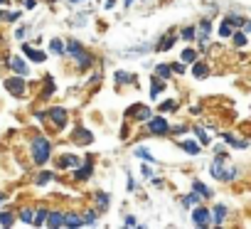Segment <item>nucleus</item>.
I'll return each mask as SVG.
<instances>
[{"mask_svg": "<svg viewBox=\"0 0 251 229\" xmlns=\"http://www.w3.org/2000/svg\"><path fill=\"white\" fill-rule=\"evenodd\" d=\"M239 173H241V168L234 165V163H229V153L219 148L217 155H214L212 163H209V175H212L214 180H219V182H234V180L239 178Z\"/></svg>", "mask_w": 251, "mask_h": 229, "instance_id": "obj_1", "label": "nucleus"}, {"mask_svg": "<svg viewBox=\"0 0 251 229\" xmlns=\"http://www.w3.org/2000/svg\"><path fill=\"white\" fill-rule=\"evenodd\" d=\"M27 153H30V163L37 165V168H42V165H47V163L52 160L54 143H52L50 136H45V133H35V136L30 138Z\"/></svg>", "mask_w": 251, "mask_h": 229, "instance_id": "obj_2", "label": "nucleus"}, {"mask_svg": "<svg viewBox=\"0 0 251 229\" xmlns=\"http://www.w3.org/2000/svg\"><path fill=\"white\" fill-rule=\"evenodd\" d=\"M64 57H69L79 72L91 69V67H94V62H96V57H94V54H91V52H89L79 40H74V37L64 42Z\"/></svg>", "mask_w": 251, "mask_h": 229, "instance_id": "obj_3", "label": "nucleus"}, {"mask_svg": "<svg viewBox=\"0 0 251 229\" xmlns=\"http://www.w3.org/2000/svg\"><path fill=\"white\" fill-rule=\"evenodd\" d=\"M3 86L8 94H13L15 99H25L30 94V84H27V76H20V74H10L3 79Z\"/></svg>", "mask_w": 251, "mask_h": 229, "instance_id": "obj_4", "label": "nucleus"}, {"mask_svg": "<svg viewBox=\"0 0 251 229\" xmlns=\"http://www.w3.org/2000/svg\"><path fill=\"white\" fill-rule=\"evenodd\" d=\"M47 124L59 133V131H64L67 126H69V111L64 108V106H50L47 108Z\"/></svg>", "mask_w": 251, "mask_h": 229, "instance_id": "obj_5", "label": "nucleus"}, {"mask_svg": "<svg viewBox=\"0 0 251 229\" xmlns=\"http://www.w3.org/2000/svg\"><path fill=\"white\" fill-rule=\"evenodd\" d=\"M146 133L155 136V138H165V136H170V121L163 116V113H158V116H153L151 121H146Z\"/></svg>", "mask_w": 251, "mask_h": 229, "instance_id": "obj_6", "label": "nucleus"}, {"mask_svg": "<svg viewBox=\"0 0 251 229\" xmlns=\"http://www.w3.org/2000/svg\"><path fill=\"white\" fill-rule=\"evenodd\" d=\"M153 119V108L146 103H133L126 108V121H136V124H146Z\"/></svg>", "mask_w": 251, "mask_h": 229, "instance_id": "obj_7", "label": "nucleus"}, {"mask_svg": "<svg viewBox=\"0 0 251 229\" xmlns=\"http://www.w3.org/2000/svg\"><path fill=\"white\" fill-rule=\"evenodd\" d=\"M3 62L10 67L13 74H20V76H30V64L25 62L23 54H10V57H3Z\"/></svg>", "mask_w": 251, "mask_h": 229, "instance_id": "obj_8", "label": "nucleus"}, {"mask_svg": "<svg viewBox=\"0 0 251 229\" xmlns=\"http://www.w3.org/2000/svg\"><path fill=\"white\" fill-rule=\"evenodd\" d=\"M190 214H192V224H195V227H200V229L212 227V209H209V207L197 204V207H192Z\"/></svg>", "mask_w": 251, "mask_h": 229, "instance_id": "obj_9", "label": "nucleus"}, {"mask_svg": "<svg viewBox=\"0 0 251 229\" xmlns=\"http://www.w3.org/2000/svg\"><path fill=\"white\" fill-rule=\"evenodd\" d=\"M197 40H200V47L202 50L209 47V40H212V18H202L197 23Z\"/></svg>", "mask_w": 251, "mask_h": 229, "instance_id": "obj_10", "label": "nucleus"}, {"mask_svg": "<svg viewBox=\"0 0 251 229\" xmlns=\"http://www.w3.org/2000/svg\"><path fill=\"white\" fill-rule=\"evenodd\" d=\"M91 175H94V158H91V155H89L81 165H76V168L72 170V178H74L76 182H86Z\"/></svg>", "mask_w": 251, "mask_h": 229, "instance_id": "obj_11", "label": "nucleus"}, {"mask_svg": "<svg viewBox=\"0 0 251 229\" xmlns=\"http://www.w3.org/2000/svg\"><path fill=\"white\" fill-rule=\"evenodd\" d=\"M23 54H25L30 62H35V64L47 62V52H45V50H40V47H32V45H30V42H25V40H23Z\"/></svg>", "mask_w": 251, "mask_h": 229, "instance_id": "obj_12", "label": "nucleus"}, {"mask_svg": "<svg viewBox=\"0 0 251 229\" xmlns=\"http://www.w3.org/2000/svg\"><path fill=\"white\" fill-rule=\"evenodd\" d=\"M57 170H74L76 165H81V158L76 153H62L57 160H54Z\"/></svg>", "mask_w": 251, "mask_h": 229, "instance_id": "obj_13", "label": "nucleus"}, {"mask_svg": "<svg viewBox=\"0 0 251 229\" xmlns=\"http://www.w3.org/2000/svg\"><path fill=\"white\" fill-rule=\"evenodd\" d=\"M177 40H180V32H177V30H168V32L160 37V42L155 45V52H168V50H173Z\"/></svg>", "mask_w": 251, "mask_h": 229, "instance_id": "obj_14", "label": "nucleus"}, {"mask_svg": "<svg viewBox=\"0 0 251 229\" xmlns=\"http://www.w3.org/2000/svg\"><path fill=\"white\" fill-rule=\"evenodd\" d=\"M72 141L76 146H91L94 143V133L84 126H74V133H72Z\"/></svg>", "mask_w": 251, "mask_h": 229, "instance_id": "obj_15", "label": "nucleus"}, {"mask_svg": "<svg viewBox=\"0 0 251 229\" xmlns=\"http://www.w3.org/2000/svg\"><path fill=\"white\" fill-rule=\"evenodd\" d=\"M91 202H94V207H96L99 212H108V207H111V195L103 192V190H96V192L91 195Z\"/></svg>", "mask_w": 251, "mask_h": 229, "instance_id": "obj_16", "label": "nucleus"}, {"mask_svg": "<svg viewBox=\"0 0 251 229\" xmlns=\"http://www.w3.org/2000/svg\"><path fill=\"white\" fill-rule=\"evenodd\" d=\"M54 94H57V81H54L52 74H45V79H42V89H40V99H52Z\"/></svg>", "mask_w": 251, "mask_h": 229, "instance_id": "obj_17", "label": "nucleus"}, {"mask_svg": "<svg viewBox=\"0 0 251 229\" xmlns=\"http://www.w3.org/2000/svg\"><path fill=\"white\" fill-rule=\"evenodd\" d=\"M168 89V81L165 79H160L158 74H151V99L155 101V99H160V94Z\"/></svg>", "mask_w": 251, "mask_h": 229, "instance_id": "obj_18", "label": "nucleus"}, {"mask_svg": "<svg viewBox=\"0 0 251 229\" xmlns=\"http://www.w3.org/2000/svg\"><path fill=\"white\" fill-rule=\"evenodd\" d=\"M226 219H229V207L226 204H214L212 207V224L214 227H222Z\"/></svg>", "mask_w": 251, "mask_h": 229, "instance_id": "obj_19", "label": "nucleus"}, {"mask_svg": "<svg viewBox=\"0 0 251 229\" xmlns=\"http://www.w3.org/2000/svg\"><path fill=\"white\" fill-rule=\"evenodd\" d=\"M64 212L62 207H50V214H47V227H64Z\"/></svg>", "mask_w": 251, "mask_h": 229, "instance_id": "obj_20", "label": "nucleus"}, {"mask_svg": "<svg viewBox=\"0 0 251 229\" xmlns=\"http://www.w3.org/2000/svg\"><path fill=\"white\" fill-rule=\"evenodd\" d=\"M219 136H222V141H224L226 146H231V148H239V151L249 148V141H244V138H236V136H234L231 131H222Z\"/></svg>", "mask_w": 251, "mask_h": 229, "instance_id": "obj_21", "label": "nucleus"}, {"mask_svg": "<svg viewBox=\"0 0 251 229\" xmlns=\"http://www.w3.org/2000/svg\"><path fill=\"white\" fill-rule=\"evenodd\" d=\"M113 81H116V86L121 89V86H136V74H131V72H113Z\"/></svg>", "mask_w": 251, "mask_h": 229, "instance_id": "obj_22", "label": "nucleus"}, {"mask_svg": "<svg viewBox=\"0 0 251 229\" xmlns=\"http://www.w3.org/2000/svg\"><path fill=\"white\" fill-rule=\"evenodd\" d=\"M180 148H182L187 155H200L204 146H202L197 138H185V141H180Z\"/></svg>", "mask_w": 251, "mask_h": 229, "instance_id": "obj_23", "label": "nucleus"}, {"mask_svg": "<svg viewBox=\"0 0 251 229\" xmlns=\"http://www.w3.org/2000/svg\"><path fill=\"white\" fill-rule=\"evenodd\" d=\"M18 222L32 227V222H35V207H32V204H23V207L18 209Z\"/></svg>", "mask_w": 251, "mask_h": 229, "instance_id": "obj_24", "label": "nucleus"}, {"mask_svg": "<svg viewBox=\"0 0 251 229\" xmlns=\"http://www.w3.org/2000/svg\"><path fill=\"white\" fill-rule=\"evenodd\" d=\"M57 180V173L54 170H40L37 175H35V185L37 187H45V185H50V182H54Z\"/></svg>", "mask_w": 251, "mask_h": 229, "instance_id": "obj_25", "label": "nucleus"}, {"mask_svg": "<svg viewBox=\"0 0 251 229\" xmlns=\"http://www.w3.org/2000/svg\"><path fill=\"white\" fill-rule=\"evenodd\" d=\"M47 214H50V207L47 204H37L35 207V222H32V227H47Z\"/></svg>", "mask_w": 251, "mask_h": 229, "instance_id": "obj_26", "label": "nucleus"}, {"mask_svg": "<svg viewBox=\"0 0 251 229\" xmlns=\"http://www.w3.org/2000/svg\"><path fill=\"white\" fill-rule=\"evenodd\" d=\"M209 72H212V67H209L207 62H200V59H197V62L192 64V76H195V79H207Z\"/></svg>", "mask_w": 251, "mask_h": 229, "instance_id": "obj_27", "label": "nucleus"}, {"mask_svg": "<svg viewBox=\"0 0 251 229\" xmlns=\"http://www.w3.org/2000/svg\"><path fill=\"white\" fill-rule=\"evenodd\" d=\"M64 227H84V219H81V212H74V209H67V212H64Z\"/></svg>", "mask_w": 251, "mask_h": 229, "instance_id": "obj_28", "label": "nucleus"}, {"mask_svg": "<svg viewBox=\"0 0 251 229\" xmlns=\"http://www.w3.org/2000/svg\"><path fill=\"white\" fill-rule=\"evenodd\" d=\"M81 219H84V227H96L99 224V209L96 207L81 209Z\"/></svg>", "mask_w": 251, "mask_h": 229, "instance_id": "obj_29", "label": "nucleus"}, {"mask_svg": "<svg viewBox=\"0 0 251 229\" xmlns=\"http://www.w3.org/2000/svg\"><path fill=\"white\" fill-rule=\"evenodd\" d=\"M18 212L15 209H0V227H15Z\"/></svg>", "mask_w": 251, "mask_h": 229, "instance_id": "obj_30", "label": "nucleus"}, {"mask_svg": "<svg viewBox=\"0 0 251 229\" xmlns=\"http://www.w3.org/2000/svg\"><path fill=\"white\" fill-rule=\"evenodd\" d=\"M192 190H195L202 200H212V195H214V192H212V187H209V185H204L202 180H192Z\"/></svg>", "mask_w": 251, "mask_h": 229, "instance_id": "obj_31", "label": "nucleus"}, {"mask_svg": "<svg viewBox=\"0 0 251 229\" xmlns=\"http://www.w3.org/2000/svg\"><path fill=\"white\" fill-rule=\"evenodd\" d=\"M197 59H200V50H195V47H185L180 52V62H185V64H195Z\"/></svg>", "mask_w": 251, "mask_h": 229, "instance_id": "obj_32", "label": "nucleus"}, {"mask_svg": "<svg viewBox=\"0 0 251 229\" xmlns=\"http://www.w3.org/2000/svg\"><path fill=\"white\" fill-rule=\"evenodd\" d=\"M180 202H182V207H185V209H192V207H197V204L202 202V197H200V195L192 190V192L182 195V197H180Z\"/></svg>", "mask_w": 251, "mask_h": 229, "instance_id": "obj_33", "label": "nucleus"}, {"mask_svg": "<svg viewBox=\"0 0 251 229\" xmlns=\"http://www.w3.org/2000/svg\"><path fill=\"white\" fill-rule=\"evenodd\" d=\"M234 30H236V27L231 25V20H229V18H224L217 32H219V37H222V40H231V35H234Z\"/></svg>", "mask_w": 251, "mask_h": 229, "instance_id": "obj_34", "label": "nucleus"}, {"mask_svg": "<svg viewBox=\"0 0 251 229\" xmlns=\"http://www.w3.org/2000/svg\"><path fill=\"white\" fill-rule=\"evenodd\" d=\"M180 40L195 42V40H197V25H185V27L180 30Z\"/></svg>", "mask_w": 251, "mask_h": 229, "instance_id": "obj_35", "label": "nucleus"}, {"mask_svg": "<svg viewBox=\"0 0 251 229\" xmlns=\"http://www.w3.org/2000/svg\"><path fill=\"white\" fill-rule=\"evenodd\" d=\"M231 45L239 47V50L246 47V45H249V35H246L244 30H234V35H231Z\"/></svg>", "mask_w": 251, "mask_h": 229, "instance_id": "obj_36", "label": "nucleus"}, {"mask_svg": "<svg viewBox=\"0 0 251 229\" xmlns=\"http://www.w3.org/2000/svg\"><path fill=\"white\" fill-rule=\"evenodd\" d=\"M133 155H136V158H141V160H146V163H153V165L158 163V160H155V155H153V153H151L148 148H143V146L133 148Z\"/></svg>", "mask_w": 251, "mask_h": 229, "instance_id": "obj_37", "label": "nucleus"}, {"mask_svg": "<svg viewBox=\"0 0 251 229\" xmlns=\"http://www.w3.org/2000/svg\"><path fill=\"white\" fill-rule=\"evenodd\" d=\"M192 133H195V138H197L202 146H209V143H212V138H209V131H207V128L195 126V128H192Z\"/></svg>", "mask_w": 251, "mask_h": 229, "instance_id": "obj_38", "label": "nucleus"}, {"mask_svg": "<svg viewBox=\"0 0 251 229\" xmlns=\"http://www.w3.org/2000/svg\"><path fill=\"white\" fill-rule=\"evenodd\" d=\"M50 52L57 54V57H64V42H62L59 37H52V40H50Z\"/></svg>", "mask_w": 251, "mask_h": 229, "instance_id": "obj_39", "label": "nucleus"}, {"mask_svg": "<svg viewBox=\"0 0 251 229\" xmlns=\"http://www.w3.org/2000/svg\"><path fill=\"white\" fill-rule=\"evenodd\" d=\"M177 108H180L177 99H165V101L160 103V113H175Z\"/></svg>", "mask_w": 251, "mask_h": 229, "instance_id": "obj_40", "label": "nucleus"}, {"mask_svg": "<svg viewBox=\"0 0 251 229\" xmlns=\"http://www.w3.org/2000/svg\"><path fill=\"white\" fill-rule=\"evenodd\" d=\"M155 74L168 81V79L173 76V64H158V67H155Z\"/></svg>", "mask_w": 251, "mask_h": 229, "instance_id": "obj_41", "label": "nucleus"}, {"mask_svg": "<svg viewBox=\"0 0 251 229\" xmlns=\"http://www.w3.org/2000/svg\"><path fill=\"white\" fill-rule=\"evenodd\" d=\"M226 18H229V20H231V25H234V27H236V30H241V27H244V20H246V18H244V15H241V13H229V15H226Z\"/></svg>", "mask_w": 251, "mask_h": 229, "instance_id": "obj_42", "label": "nucleus"}, {"mask_svg": "<svg viewBox=\"0 0 251 229\" xmlns=\"http://www.w3.org/2000/svg\"><path fill=\"white\" fill-rule=\"evenodd\" d=\"M30 35V25H20L18 30H15V40H25Z\"/></svg>", "mask_w": 251, "mask_h": 229, "instance_id": "obj_43", "label": "nucleus"}, {"mask_svg": "<svg viewBox=\"0 0 251 229\" xmlns=\"http://www.w3.org/2000/svg\"><path fill=\"white\" fill-rule=\"evenodd\" d=\"M23 18V10H8V18H5V23H18Z\"/></svg>", "mask_w": 251, "mask_h": 229, "instance_id": "obj_44", "label": "nucleus"}, {"mask_svg": "<svg viewBox=\"0 0 251 229\" xmlns=\"http://www.w3.org/2000/svg\"><path fill=\"white\" fill-rule=\"evenodd\" d=\"M185 72H187V64H185V62H175V64H173V74L182 76Z\"/></svg>", "mask_w": 251, "mask_h": 229, "instance_id": "obj_45", "label": "nucleus"}, {"mask_svg": "<svg viewBox=\"0 0 251 229\" xmlns=\"http://www.w3.org/2000/svg\"><path fill=\"white\" fill-rule=\"evenodd\" d=\"M86 20H89V13H79V18L72 20V25L74 27H81V25H86Z\"/></svg>", "mask_w": 251, "mask_h": 229, "instance_id": "obj_46", "label": "nucleus"}, {"mask_svg": "<svg viewBox=\"0 0 251 229\" xmlns=\"http://www.w3.org/2000/svg\"><path fill=\"white\" fill-rule=\"evenodd\" d=\"M123 227H128V229H131V227H138V219H136L133 214H126V219H123Z\"/></svg>", "mask_w": 251, "mask_h": 229, "instance_id": "obj_47", "label": "nucleus"}, {"mask_svg": "<svg viewBox=\"0 0 251 229\" xmlns=\"http://www.w3.org/2000/svg\"><path fill=\"white\" fill-rule=\"evenodd\" d=\"M126 190H128V192H136V190H138V182H136L131 175H128V180H126Z\"/></svg>", "mask_w": 251, "mask_h": 229, "instance_id": "obj_48", "label": "nucleus"}, {"mask_svg": "<svg viewBox=\"0 0 251 229\" xmlns=\"http://www.w3.org/2000/svg\"><path fill=\"white\" fill-rule=\"evenodd\" d=\"M35 121H40V124H47V108H45V111H35Z\"/></svg>", "mask_w": 251, "mask_h": 229, "instance_id": "obj_49", "label": "nucleus"}, {"mask_svg": "<svg viewBox=\"0 0 251 229\" xmlns=\"http://www.w3.org/2000/svg\"><path fill=\"white\" fill-rule=\"evenodd\" d=\"M141 173H143V178H146V180H151V178L155 175V173H153V168H151V163H148V165H143V168H141Z\"/></svg>", "mask_w": 251, "mask_h": 229, "instance_id": "obj_50", "label": "nucleus"}, {"mask_svg": "<svg viewBox=\"0 0 251 229\" xmlns=\"http://www.w3.org/2000/svg\"><path fill=\"white\" fill-rule=\"evenodd\" d=\"M185 131H187V126H182V124H180V126H170V133H173V136H177V133H185Z\"/></svg>", "mask_w": 251, "mask_h": 229, "instance_id": "obj_51", "label": "nucleus"}, {"mask_svg": "<svg viewBox=\"0 0 251 229\" xmlns=\"http://www.w3.org/2000/svg\"><path fill=\"white\" fill-rule=\"evenodd\" d=\"M241 30H244L246 35H251V18H246V20H244V27H241Z\"/></svg>", "mask_w": 251, "mask_h": 229, "instance_id": "obj_52", "label": "nucleus"}, {"mask_svg": "<svg viewBox=\"0 0 251 229\" xmlns=\"http://www.w3.org/2000/svg\"><path fill=\"white\" fill-rule=\"evenodd\" d=\"M99 81H101V74H96V72H94V76H91V79H89V84H91V86H94V84H99Z\"/></svg>", "mask_w": 251, "mask_h": 229, "instance_id": "obj_53", "label": "nucleus"}, {"mask_svg": "<svg viewBox=\"0 0 251 229\" xmlns=\"http://www.w3.org/2000/svg\"><path fill=\"white\" fill-rule=\"evenodd\" d=\"M25 8H27V10H32V8H37V0H25Z\"/></svg>", "mask_w": 251, "mask_h": 229, "instance_id": "obj_54", "label": "nucleus"}, {"mask_svg": "<svg viewBox=\"0 0 251 229\" xmlns=\"http://www.w3.org/2000/svg\"><path fill=\"white\" fill-rule=\"evenodd\" d=\"M103 8H106V10H111V8H116V0H106V3H103Z\"/></svg>", "mask_w": 251, "mask_h": 229, "instance_id": "obj_55", "label": "nucleus"}, {"mask_svg": "<svg viewBox=\"0 0 251 229\" xmlns=\"http://www.w3.org/2000/svg\"><path fill=\"white\" fill-rule=\"evenodd\" d=\"M5 18H8V10H3V5H0V23H5Z\"/></svg>", "mask_w": 251, "mask_h": 229, "instance_id": "obj_56", "label": "nucleus"}, {"mask_svg": "<svg viewBox=\"0 0 251 229\" xmlns=\"http://www.w3.org/2000/svg\"><path fill=\"white\" fill-rule=\"evenodd\" d=\"M202 108H200V103H195V106H190V113H200Z\"/></svg>", "mask_w": 251, "mask_h": 229, "instance_id": "obj_57", "label": "nucleus"}, {"mask_svg": "<svg viewBox=\"0 0 251 229\" xmlns=\"http://www.w3.org/2000/svg\"><path fill=\"white\" fill-rule=\"evenodd\" d=\"M3 202H8V192H0V204Z\"/></svg>", "mask_w": 251, "mask_h": 229, "instance_id": "obj_58", "label": "nucleus"}, {"mask_svg": "<svg viewBox=\"0 0 251 229\" xmlns=\"http://www.w3.org/2000/svg\"><path fill=\"white\" fill-rule=\"evenodd\" d=\"M133 3H136V0H123V5H126V8H131Z\"/></svg>", "mask_w": 251, "mask_h": 229, "instance_id": "obj_59", "label": "nucleus"}, {"mask_svg": "<svg viewBox=\"0 0 251 229\" xmlns=\"http://www.w3.org/2000/svg\"><path fill=\"white\" fill-rule=\"evenodd\" d=\"M76 3H84V0H69V5H76Z\"/></svg>", "mask_w": 251, "mask_h": 229, "instance_id": "obj_60", "label": "nucleus"}, {"mask_svg": "<svg viewBox=\"0 0 251 229\" xmlns=\"http://www.w3.org/2000/svg\"><path fill=\"white\" fill-rule=\"evenodd\" d=\"M0 5H8V0H0Z\"/></svg>", "mask_w": 251, "mask_h": 229, "instance_id": "obj_61", "label": "nucleus"}]
</instances>
